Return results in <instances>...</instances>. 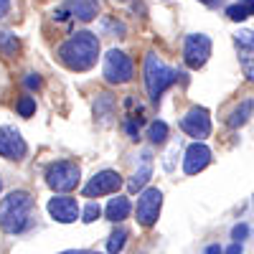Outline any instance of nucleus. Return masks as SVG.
<instances>
[{"mask_svg":"<svg viewBox=\"0 0 254 254\" xmlns=\"http://www.w3.org/2000/svg\"><path fill=\"white\" fill-rule=\"evenodd\" d=\"M211 56V38L206 33H190L183 44V59L190 69H201Z\"/></svg>","mask_w":254,"mask_h":254,"instance_id":"0eeeda50","label":"nucleus"},{"mask_svg":"<svg viewBox=\"0 0 254 254\" xmlns=\"http://www.w3.org/2000/svg\"><path fill=\"white\" fill-rule=\"evenodd\" d=\"M252 112H254V99H244L239 107H234V112L229 115V127H242V125H247V120L252 117Z\"/></svg>","mask_w":254,"mask_h":254,"instance_id":"f3484780","label":"nucleus"},{"mask_svg":"<svg viewBox=\"0 0 254 254\" xmlns=\"http://www.w3.org/2000/svg\"><path fill=\"white\" fill-rule=\"evenodd\" d=\"M160 206H163V193L160 188H145L142 193L137 196V208L135 216L140 226H153L160 216Z\"/></svg>","mask_w":254,"mask_h":254,"instance_id":"423d86ee","label":"nucleus"},{"mask_svg":"<svg viewBox=\"0 0 254 254\" xmlns=\"http://www.w3.org/2000/svg\"><path fill=\"white\" fill-rule=\"evenodd\" d=\"M150 176H153V155L150 153H142V160H140V168L132 173V178H130V190H140V188H145V183L150 181Z\"/></svg>","mask_w":254,"mask_h":254,"instance_id":"2eb2a0df","label":"nucleus"},{"mask_svg":"<svg viewBox=\"0 0 254 254\" xmlns=\"http://www.w3.org/2000/svg\"><path fill=\"white\" fill-rule=\"evenodd\" d=\"M132 74H135L132 61H130V56H127L125 51H120V49L107 51L104 64H102V76L107 79L110 84H125V81L132 79Z\"/></svg>","mask_w":254,"mask_h":254,"instance_id":"39448f33","label":"nucleus"},{"mask_svg":"<svg viewBox=\"0 0 254 254\" xmlns=\"http://www.w3.org/2000/svg\"><path fill=\"white\" fill-rule=\"evenodd\" d=\"M130 201H127L125 196H117V198H110V203H107V208H104V214H107V219L110 221H125L127 216H130Z\"/></svg>","mask_w":254,"mask_h":254,"instance_id":"dca6fc26","label":"nucleus"},{"mask_svg":"<svg viewBox=\"0 0 254 254\" xmlns=\"http://www.w3.org/2000/svg\"><path fill=\"white\" fill-rule=\"evenodd\" d=\"M0 190H3V178H0Z\"/></svg>","mask_w":254,"mask_h":254,"instance_id":"473e14b6","label":"nucleus"},{"mask_svg":"<svg viewBox=\"0 0 254 254\" xmlns=\"http://www.w3.org/2000/svg\"><path fill=\"white\" fill-rule=\"evenodd\" d=\"M147 137H150V142H155V145H160V142H165L168 140V125L165 122H153L150 127H147Z\"/></svg>","mask_w":254,"mask_h":254,"instance_id":"412c9836","label":"nucleus"},{"mask_svg":"<svg viewBox=\"0 0 254 254\" xmlns=\"http://www.w3.org/2000/svg\"><path fill=\"white\" fill-rule=\"evenodd\" d=\"M120 186H122V176L117 171H102V173H97L87 186H84V196H87V198L110 196V193H117Z\"/></svg>","mask_w":254,"mask_h":254,"instance_id":"9d476101","label":"nucleus"},{"mask_svg":"<svg viewBox=\"0 0 254 254\" xmlns=\"http://www.w3.org/2000/svg\"><path fill=\"white\" fill-rule=\"evenodd\" d=\"M234 46H237V56H239L244 76L254 81V31L234 33Z\"/></svg>","mask_w":254,"mask_h":254,"instance_id":"9b49d317","label":"nucleus"},{"mask_svg":"<svg viewBox=\"0 0 254 254\" xmlns=\"http://www.w3.org/2000/svg\"><path fill=\"white\" fill-rule=\"evenodd\" d=\"M26 87H28V89H38V87H41L38 74H28V76H26Z\"/></svg>","mask_w":254,"mask_h":254,"instance_id":"a878e982","label":"nucleus"},{"mask_svg":"<svg viewBox=\"0 0 254 254\" xmlns=\"http://www.w3.org/2000/svg\"><path fill=\"white\" fill-rule=\"evenodd\" d=\"M18 49H20L18 38H15L10 31H0V51H3L5 56H15Z\"/></svg>","mask_w":254,"mask_h":254,"instance_id":"6ab92c4d","label":"nucleus"},{"mask_svg":"<svg viewBox=\"0 0 254 254\" xmlns=\"http://www.w3.org/2000/svg\"><path fill=\"white\" fill-rule=\"evenodd\" d=\"M178 71L165 66V64L158 59L155 51H150L145 56V87H147V97H150V102H160L163 92L168 87H173V84L178 81Z\"/></svg>","mask_w":254,"mask_h":254,"instance_id":"7ed1b4c3","label":"nucleus"},{"mask_svg":"<svg viewBox=\"0 0 254 254\" xmlns=\"http://www.w3.org/2000/svg\"><path fill=\"white\" fill-rule=\"evenodd\" d=\"M26 153H28V145L15 127H8V125L0 127V155L5 160H23Z\"/></svg>","mask_w":254,"mask_h":254,"instance_id":"1a4fd4ad","label":"nucleus"},{"mask_svg":"<svg viewBox=\"0 0 254 254\" xmlns=\"http://www.w3.org/2000/svg\"><path fill=\"white\" fill-rule=\"evenodd\" d=\"M181 130L188 135V137H196V140H203L211 135V117H208V110L206 107H190L183 120H181Z\"/></svg>","mask_w":254,"mask_h":254,"instance_id":"6e6552de","label":"nucleus"},{"mask_svg":"<svg viewBox=\"0 0 254 254\" xmlns=\"http://www.w3.org/2000/svg\"><path fill=\"white\" fill-rule=\"evenodd\" d=\"M79 165L76 163H69V160H59V163H51L49 171H46V183L51 190L56 193H69L79 186Z\"/></svg>","mask_w":254,"mask_h":254,"instance_id":"20e7f679","label":"nucleus"},{"mask_svg":"<svg viewBox=\"0 0 254 254\" xmlns=\"http://www.w3.org/2000/svg\"><path fill=\"white\" fill-rule=\"evenodd\" d=\"M10 13V0H0V18H5Z\"/></svg>","mask_w":254,"mask_h":254,"instance_id":"cd10ccee","label":"nucleus"},{"mask_svg":"<svg viewBox=\"0 0 254 254\" xmlns=\"http://www.w3.org/2000/svg\"><path fill=\"white\" fill-rule=\"evenodd\" d=\"M127 229H117V231H112V237H110V242H107V252L110 254H120L122 249H125V242H127Z\"/></svg>","mask_w":254,"mask_h":254,"instance_id":"aec40b11","label":"nucleus"},{"mask_svg":"<svg viewBox=\"0 0 254 254\" xmlns=\"http://www.w3.org/2000/svg\"><path fill=\"white\" fill-rule=\"evenodd\" d=\"M99 59V41L89 31H79L69 36L59 46V61L71 71H89Z\"/></svg>","mask_w":254,"mask_h":254,"instance_id":"f257e3e1","label":"nucleus"},{"mask_svg":"<svg viewBox=\"0 0 254 254\" xmlns=\"http://www.w3.org/2000/svg\"><path fill=\"white\" fill-rule=\"evenodd\" d=\"M176 155H178V142L165 153V160H163V168H165V171H173V158H176Z\"/></svg>","mask_w":254,"mask_h":254,"instance_id":"393cba45","label":"nucleus"},{"mask_svg":"<svg viewBox=\"0 0 254 254\" xmlns=\"http://www.w3.org/2000/svg\"><path fill=\"white\" fill-rule=\"evenodd\" d=\"M226 15H229L231 20H244V18L254 15V0H239V3L229 5V8H226Z\"/></svg>","mask_w":254,"mask_h":254,"instance_id":"a211bd4d","label":"nucleus"},{"mask_svg":"<svg viewBox=\"0 0 254 254\" xmlns=\"http://www.w3.org/2000/svg\"><path fill=\"white\" fill-rule=\"evenodd\" d=\"M61 254H99V252H87V249H71V252H61Z\"/></svg>","mask_w":254,"mask_h":254,"instance_id":"7c9ffc66","label":"nucleus"},{"mask_svg":"<svg viewBox=\"0 0 254 254\" xmlns=\"http://www.w3.org/2000/svg\"><path fill=\"white\" fill-rule=\"evenodd\" d=\"M201 3H206V5H219L221 0H201Z\"/></svg>","mask_w":254,"mask_h":254,"instance_id":"2f4dec72","label":"nucleus"},{"mask_svg":"<svg viewBox=\"0 0 254 254\" xmlns=\"http://www.w3.org/2000/svg\"><path fill=\"white\" fill-rule=\"evenodd\" d=\"M66 10L76 18V20H84V23H89V20L97 18V0H66Z\"/></svg>","mask_w":254,"mask_h":254,"instance_id":"4468645a","label":"nucleus"},{"mask_svg":"<svg viewBox=\"0 0 254 254\" xmlns=\"http://www.w3.org/2000/svg\"><path fill=\"white\" fill-rule=\"evenodd\" d=\"M206 254H224V249L219 244H211V247H206Z\"/></svg>","mask_w":254,"mask_h":254,"instance_id":"c756f323","label":"nucleus"},{"mask_svg":"<svg viewBox=\"0 0 254 254\" xmlns=\"http://www.w3.org/2000/svg\"><path fill=\"white\" fill-rule=\"evenodd\" d=\"M33 198L26 190H13L0 201V229L5 234H20L31 224Z\"/></svg>","mask_w":254,"mask_h":254,"instance_id":"f03ea898","label":"nucleus"},{"mask_svg":"<svg viewBox=\"0 0 254 254\" xmlns=\"http://www.w3.org/2000/svg\"><path fill=\"white\" fill-rule=\"evenodd\" d=\"M49 214L59 224H74L79 219V203H76V198H71L66 193H59L49 201Z\"/></svg>","mask_w":254,"mask_h":254,"instance_id":"f8f14e48","label":"nucleus"},{"mask_svg":"<svg viewBox=\"0 0 254 254\" xmlns=\"http://www.w3.org/2000/svg\"><path fill=\"white\" fill-rule=\"evenodd\" d=\"M125 130H127V135H130L132 140H137V125H135L132 120H130V122H127V125H125Z\"/></svg>","mask_w":254,"mask_h":254,"instance_id":"bb28decb","label":"nucleus"},{"mask_svg":"<svg viewBox=\"0 0 254 254\" xmlns=\"http://www.w3.org/2000/svg\"><path fill=\"white\" fill-rule=\"evenodd\" d=\"M15 110H18L20 117H31L36 112V99L33 97H20L18 104H15Z\"/></svg>","mask_w":254,"mask_h":254,"instance_id":"4be33fe9","label":"nucleus"},{"mask_svg":"<svg viewBox=\"0 0 254 254\" xmlns=\"http://www.w3.org/2000/svg\"><path fill=\"white\" fill-rule=\"evenodd\" d=\"M208 163H211V150H208V147H206L201 140L190 142L188 150H186V158H183V171H186L188 176H196V173L203 171Z\"/></svg>","mask_w":254,"mask_h":254,"instance_id":"ddd939ff","label":"nucleus"},{"mask_svg":"<svg viewBox=\"0 0 254 254\" xmlns=\"http://www.w3.org/2000/svg\"><path fill=\"white\" fill-rule=\"evenodd\" d=\"M247 237H249V226L247 224H237L234 229H231V239H234V242H242Z\"/></svg>","mask_w":254,"mask_h":254,"instance_id":"b1692460","label":"nucleus"},{"mask_svg":"<svg viewBox=\"0 0 254 254\" xmlns=\"http://www.w3.org/2000/svg\"><path fill=\"white\" fill-rule=\"evenodd\" d=\"M120 3H125V0H120Z\"/></svg>","mask_w":254,"mask_h":254,"instance_id":"72a5a7b5","label":"nucleus"},{"mask_svg":"<svg viewBox=\"0 0 254 254\" xmlns=\"http://www.w3.org/2000/svg\"><path fill=\"white\" fill-rule=\"evenodd\" d=\"M224 254H242V242H234V244H231Z\"/></svg>","mask_w":254,"mask_h":254,"instance_id":"c85d7f7f","label":"nucleus"},{"mask_svg":"<svg viewBox=\"0 0 254 254\" xmlns=\"http://www.w3.org/2000/svg\"><path fill=\"white\" fill-rule=\"evenodd\" d=\"M99 214H102L99 203H89L87 208H84V214H81V221H84V224H92V221L99 219Z\"/></svg>","mask_w":254,"mask_h":254,"instance_id":"5701e85b","label":"nucleus"}]
</instances>
